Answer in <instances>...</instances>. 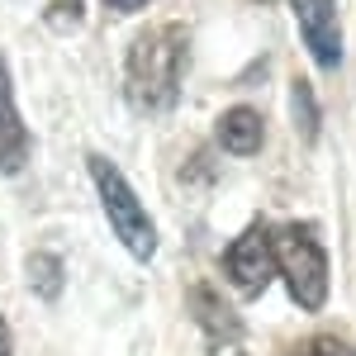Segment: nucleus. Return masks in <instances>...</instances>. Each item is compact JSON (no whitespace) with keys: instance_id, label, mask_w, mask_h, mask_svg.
<instances>
[{"instance_id":"f257e3e1","label":"nucleus","mask_w":356,"mask_h":356,"mask_svg":"<svg viewBox=\"0 0 356 356\" xmlns=\"http://www.w3.org/2000/svg\"><path fill=\"white\" fill-rule=\"evenodd\" d=\"M186 62H191V29L166 19L147 24L134 33L129 57H124V95L143 114H166L181 100L186 81Z\"/></svg>"},{"instance_id":"f03ea898","label":"nucleus","mask_w":356,"mask_h":356,"mask_svg":"<svg viewBox=\"0 0 356 356\" xmlns=\"http://www.w3.org/2000/svg\"><path fill=\"white\" fill-rule=\"evenodd\" d=\"M86 171H90V181H95V191H100V209H105V219H110L114 238L129 247L138 261H152V257H157V228L147 219L143 200L134 195V186L124 181V171H119L110 157H100V152L86 157Z\"/></svg>"},{"instance_id":"7ed1b4c3","label":"nucleus","mask_w":356,"mask_h":356,"mask_svg":"<svg viewBox=\"0 0 356 356\" xmlns=\"http://www.w3.org/2000/svg\"><path fill=\"white\" fill-rule=\"evenodd\" d=\"M275 271L285 275L300 309H323L328 304V247L318 238V228L280 223L275 228Z\"/></svg>"},{"instance_id":"20e7f679","label":"nucleus","mask_w":356,"mask_h":356,"mask_svg":"<svg viewBox=\"0 0 356 356\" xmlns=\"http://www.w3.org/2000/svg\"><path fill=\"white\" fill-rule=\"evenodd\" d=\"M223 275L243 290L247 300H257L275 275V228L266 219H252L247 233H238L223 247Z\"/></svg>"},{"instance_id":"39448f33","label":"nucleus","mask_w":356,"mask_h":356,"mask_svg":"<svg viewBox=\"0 0 356 356\" xmlns=\"http://www.w3.org/2000/svg\"><path fill=\"white\" fill-rule=\"evenodd\" d=\"M295 19H300L304 48L314 53L318 67H337L342 62V29H337V0H290Z\"/></svg>"},{"instance_id":"423d86ee","label":"nucleus","mask_w":356,"mask_h":356,"mask_svg":"<svg viewBox=\"0 0 356 356\" xmlns=\"http://www.w3.org/2000/svg\"><path fill=\"white\" fill-rule=\"evenodd\" d=\"M191 314L214 352H238L243 347V323H238L233 304L223 300L214 285H191Z\"/></svg>"},{"instance_id":"0eeeda50","label":"nucleus","mask_w":356,"mask_h":356,"mask_svg":"<svg viewBox=\"0 0 356 356\" xmlns=\"http://www.w3.org/2000/svg\"><path fill=\"white\" fill-rule=\"evenodd\" d=\"M29 166V129L19 110H15V86H10V67L0 57V176H19Z\"/></svg>"},{"instance_id":"6e6552de","label":"nucleus","mask_w":356,"mask_h":356,"mask_svg":"<svg viewBox=\"0 0 356 356\" xmlns=\"http://www.w3.org/2000/svg\"><path fill=\"white\" fill-rule=\"evenodd\" d=\"M214 143H219L223 152H233V157H257L261 143H266V119H261V110H252V105L223 110L219 124H214Z\"/></svg>"},{"instance_id":"1a4fd4ad","label":"nucleus","mask_w":356,"mask_h":356,"mask_svg":"<svg viewBox=\"0 0 356 356\" xmlns=\"http://www.w3.org/2000/svg\"><path fill=\"white\" fill-rule=\"evenodd\" d=\"M29 290L38 300H57L62 295V261L53 252H29Z\"/></svg>"},{"instance_id":"9d476101","label":"nucleus","mask_w":356,"mask_h":356,"mask_svg":"<svg viewBox=\"0 0 356 356\" xmlns=\"http://www.w3.org/2000/svg\"><path fill=\"white\" fill-rule=\"evenodd\" d=\"M290 110H295L300 134L314 143V138H318V100H314V90H309V81H304V76H295V81H290Z\"/></svg>"},{"instance_id":"9b49d317","label":"nucleus","mask_w":356,"mask_h":356,"mask_svg":"<svg viewBox=\"0 0 356 356\" xmlns=\"http://www.w3.org/2000/svg\"><path fill=\"white\" fill-rule=\"evenodd\" d=\"M285 356H356V347L342 342V337H332V332H314V337H300Z\"/></svg>"},{"instance_id":"f8f14e48","label":"nucleus","mask_w":356,"mask_h":356,"mask_svg":"<svg viewBox=\"0 0 356 356\" xmlns=\"http://www.w3.org/2000/svg\"><path fill=\"white\" fill-rule=\"evenodd\" d=\"M43 19H48L53 29H72V24H81V0H53Z\"/></svg>"},{"instance_id":"ddd939ff","label":"nucleus","mask_w":356,"mask_h":356,"mask_svg":"<svg viewBox=\"0 0 356 356\" xmlns=\"http://www.w3.org/2000/svg\"><path fill=\"white\" fill-rule=\"evenodd\" d=\"M110 10H119V15H134V10H143V5H152V0H105Z\"/></svg>"},{"instance_id":"4468645a","label":"nucleus","mask_w":356,"mask_h":356,"mask_svg":"<svg viewBox=\"0 0 356 356\" xmlns=\"http://www.w3.org/2000/svg\"><path fill=\"white\" fill-rule=\"evenodd\" d=\"M0 356H15V342H10V323H5V314H0Z\"/></svg>"},{"instance_id":"2eb2a0df","label":"nucleus","mask_w":356,"mask_h":356,"mask_svg":"<svg viewBox=\"0 0 356 356\" xmlns=\"http://www.w3.org/2000/svg\"><path fill=\"white\" fill-rule=\"evenodd\" d=\"M261 5H266V0H261Z\"/></svg>"}]
</instances>
